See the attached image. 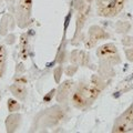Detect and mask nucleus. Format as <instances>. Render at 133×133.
I'll list each match as a JSON object with an SVG mask.
<instances>
[{"mask_svg":"<svg viewBox=\"0 0 133 133\" xmlns=\"http://www.w3.org/2000/svg\"><path fill=\"white\" fill-rule=\"evenodd\" d=\"M87 2H89V3H91V2H102V1H105V0H85Z\"/></svg>","mask_w":133,"mask_h":133,"instance_id":"obj_17","label":"nucleus"},{"mask_svg":"<svg viewBox=\"0 0 133 133\" xmlns=\"http://www.w3.org/2000/svg\"><path fill=\"white\" fill-rule=\"evenodd\" d=\"M0 1H2V0H0Z\"/></svg>","mask_w":133,"mask_h":133,"instance_id":"obj_19","label":"nucleus"},{"mask_svg":"<svg viewBox=\"0 0 133 133\" xmlns=\"http://www.w3.org/2000/svg\"><path fill=\"white\" fill-rule=\"evenodd\" d=\"M97 56L100 62V71L101 73L105 72L107 76H109L108 70L113 72V66L118 65L121 62L118 48L113 43H105L99 47L97 50Z\"/></svg>","mask_w":133,"mask_h":133,"instance_id":"obj_2","label":"nucleus"},{"mask_svg":"<svg viewBox=\"0 0 133 133\" xmlns=\"http://www.w3.org/2000/svg\"><path fill=\"white\" fill-rule=\"evenodd\" d=\"M133 131V104H131L128 109L115 119L112 132L123 133Z\"/></svg>","mask_w":133,"mask_h":133,"instance_id":"obj_5","label":"nucleus"},{"mask_svg":"<svg viewBox=\"0 0 133 133\" xmlns=\"http://www.w3.org/2000/svg\"><path fill=\"white\" fill-rule=\"evenodd\" d=\"M109 33H107L103 29H101L98 26H92L89 29V33H88V39L85 40V48L87 49H91L97 45L99 41H102L104 39L109 38Z\"/></svg>","mask_w":133,"mask_h":133,"instance_id":"obj_6","label":"nucleus"},{"mask_svg":"<svg viewBox=\"0 0 133 133\" xmlns=\"http://www.w3.org/2000/svg\"><path fill=\"white\" fill-rule=\"evenodd\" d=\"M20 57L21 59L26 60L28 58V37L26 33H23L20 38Z\"/></svg>","mask_w":133,"mask_h":133,"instance_id":"obj_11","label":"nucleus"},{"mask_svg":"<svg viewBox=\"0 0 133 133\" xmlns=\"http://www.w3.org/2000/svg\"><path fill=\"white\" fill-rule=\"evenodd\" d=\"M7 65V49L3 44H0V79L6 72Z\"/></svg>","mask_w":133,"mask_h":133,"instance_id":"obj_10","label":"nucleus"},{"mask_svg":"<svg viewBox=\"0 0 133 133\" xmlns=\"http://www.w3.org/2000/svg\"><path fill=\"white\" fill-rule=\"evenodd\" d=\"M102 89L90 81V83L81 82L74 87L73 92L70 98L72 105L77 109H85L95 101Z\"/></svg>","mask_w":133,"mask_h":133,"instance_id":"obj_1","label":"nucleus"},{"mask_svg":"<svg viewBox=\"0 0 133 133\" xmlns=\"http://www.w3.org/2000/svg\"><path fill=\"white\" fill-rule=\"evenodd\" d=\"M0 100H1V95H0Z\"/></svg>","mask_w":133,"mask_h":133,"instance_id":"obj_18","label":"nucleus"},{"mask_svg":"<svg viewBox=\"0 0 133 133\" xmlns=\"http://www.w3.org/2000/svg\"><path fill=\"white\" fill-rule=\"evenodd\" d=\"M122 43L124 45H133V38L132 37H125L122 39Z\"/></svg>","mask_w":133,"mask_h":133,"instance_id":"obj_15","label":"nucleus"},{"mask_svg":"<svg viewBox=\"0 0 133 133\" xmlns=\"http://www.w3.org/2000/svg\"><path fill=\"white\" fill-rule=\"evenodd\" d=\"M20 109V104L18 103V101H16L14 99H9L8 100V110L10 112H16Z\"/></svg>","mask_w":133,"mask_h":133,"instance_id":"obj_12","label":"nucleus"},{"mask_svg":"<svg viewBox=\"0 0 133 133\" xmlns=\"http://www.w3.org/2000/svg\"><path fill=\"white\" fill-rule=\"evenodd\" d=\"M16 1H17V0H7L8 7H9V8H14V9H15V5H16Z\"/></svg>","mask_w":133,"mask_h":133,"instance_id":"obj_16","label":"nucleus"},{"mask_svg":"<svg viewBox=\"0 0 133 133\" xmlns=\"http://www.w3.org/2000/svg\"><path fill=\"white\" fill-rule=\"evenodd\" d=\"M125 0H105L97 3V14L98 16L112 18L118 16L123 10Z\"/></svg>","mask_w":133,"mask_h":133,"instance_id":"obj_4","label":"nucleus"},{"mask_svg":"<svg viewBox=\"0 0 133 133\" xmlns=\"http://www.w3.org/2000/svg\"><path fill=\"white\" fill-rule=\"evenodd\" d=\"M125 56H127V59L129 61L133 62V45H131V48L125 50Z\"/></svg>","mask_w":133,"mask_h":133,"instance_id":"obj_14","label":"nucleus"},{"mask_svg":"<svg viewBox=\"0 0 133 133\" xmlns=\"http://www.w3.org/2000/svg\"><path fill=\"white\" fill-rule=\"evenodd\" d=\"M10 91H11V93L19 100V101H23V100L26 99V97H27L26 85L21 84V83H18V82L14 83V84L10 87Z\"/></svg>","mask_w":133,"mask_h":133,"instance_id":"obj_8","label":"nucleus"},{"mask_svg":"<svg viewBox=\"0 0 133 133\" xmlns=\"http://www.w3.org/2000/svg\"><path fill=\"white\" fill-rule=\"evenodd\" d=\"M76 84L72 80H68V81H64L62 84L59 87L58 89V93H57V101L59 103H62L64 104L70 100L71 98V94L73 92V89Z\"/></svg>","mask_w":133,"mask_h":133,"instance_id":"obj_7","label":"nucleus"},{"mask_svg":"<svg viewBox=\"0 0 133 133\" xmlns=\"http://www.w3.org/2000/svg\"><path fill=\"white\" fill-rule=\"evenodd\" d=\"M14 10L18 27L27 28L32 20V0H17Z\"/></svg>","mask_w":133,"mask_h":133,"instance_id":"obj_3","label":"nucleus"},{"mask_svg":"<svg viewBox=\"0 0 133 133\" xmlns=\"http://www.w3.org/2000/svg\"><path fill=\"white\" fill-rule=\"evenodd\" d=\"M20 122H21V115L20 114H11L8 116L6 121V128L8 132H15L18 130L20 127Z\"/></svg>","mask_w":133,"mask_h":133,"instance_id":"obj_9","label":"nucleus"},{"mask_svg":"<svg viewBox=\"0 0 133 133\" xmlns=\"http://www.w3.org/2000/svg\"><path fill=\"white\" fill-rule=\"evenodd\" d=\"M119 23L121 24V28H115L116 29V32H119V33H122V32H128L129 30H130V23L129 22H124L123 24V21H119Z\"/></svg>","mask_w":133,"mask_h":133,"instance_id":"obj_13","label":"nucleus"}]
</instances>
